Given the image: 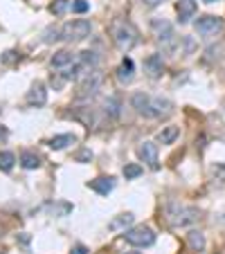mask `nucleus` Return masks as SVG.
<instances>
[{"instance_id":"1","label":"nucleus","mask_w":225,"mask_h":254,"mask_svg":"<svg viewBox=\"0 0 225 254\" xmlns=\"http://www.w3.org/2000/svg\"><path fill=\"white\" fill-rule=\"evenodd\" d=\"M131 106L137 110V115H142L147 119H155L171 112V101L162 99V97H149L144 92H135L131 97Z\"/></svg>"},{"instance_id":"2","label":"nucleus","mask_w":225,"mask_h":254,"mask_svg":"<svg viewBox=\"0 0 225 254\" xmlns=\"http://www.w3.org/2000/svg\"><path fill=\"white\" fill-rule=\"evenodd\" d=\"M167 216L176 227H187V225H194L198 220V209L187 205H178V202H169L167 205Z\"/></svg>"},{"instance_id":"3","label":"nucleus","mask_w":225,"mask_h":254,"mask_svg":"<svg viewBox=\"0 0 225 254\" xmlns=\"http://www.w3.org/2000/svg\"><path fill=\"white\" fill-rule=\"evenodd\" d=\"M112 38H115V43H117V48L122 52H129L137 45V30L126 20H119L112 27Z\"/></svg>"},{"instance_id":"4","label":"nucleus","mask_w":225,"mask_h":254,"mask_svg":"<svg viewBox=\"0 0 225 254\" xmlns=\"http://www.w3.org/2000/svg\"><path fill=\"white\" fill-rule=\"evenodd\" d=\"M90 32H93V25H90V20L77 18V20H70V23L63 25V30H61V38H63V41H68V43H77V41L88 38Z\"/></svg>"},{"instance_id":"5","label":"nucleus","mask_w":225,"mask_h":254,"mask_svg":"<svg viewBox=\"0 0 225 254\" xmlns=\"http://www.w3.org/2000/svg\"><path fill=\"white\" fill-rule=\"evenodd\" d=\"M124 241L135 245V248H151L155 243V232L147 225H140V227H131V230H124Z\"/></svg>"},{"instance_id":"6","label":"nucleus","mask_w":225,"mask_h":254,"mask_svg":"<svg viewBox=\"0 0 225 254\" xmlns=\"http://www.w3.org/2000/svg\"><path fill=\"white\" fill-rule=\"evenodd\" d=\"M151 30L155 34V41L162 45V50H173L176 48V34H173L171 23H167L162 18H155L151 23Z\"/></svg>"},{"instance_id":"7","label":"nucleus","mask_w":225,"mask_h":254,"mask_svg":"<svg viewBox=\"0 0 225 254\" xmlns=\"http://www.w3.org/2000/svg\"><path fill=\"white\" fill-rule=\"evenodd\" d=\"M196 32L203 36H216L223 32V18L219 16H212V14H207V16H201L198 20L194 23Z\"/></svg>"},{"instance_id":"8","label":"nucleus","mask_w":225,"mask_h":254,"mask_svg":"<svg viewBox=\"0 0 225 254\" xmlns=\"http://www.w3.org/2000/svg\"><path fill=\"white\" fill-rule=\"evenodd\" d=\"M137 155L142 160L144 164L151 169V171H158L160 169V160H158V146L153 142H142L140 148H137Z\"/></svg>"},{"instance_id":"9","label":"nucleus","mask_w":225,"mask_h":254,"mask_svg":"<svg viewBox=\"0 0 225 254\" xmlns=\"http://www.w3.org/2000/svg\"><path fill=\"white\" fill-rule=\"evenodd\" d=\"M144 72H147L149 79H160L162 72H165L162 54H149L147 59H144Z\"/></svg>"},{"instance_id":"10","label":"nucleus","mask_w":225,"mask_h":254,"mask_svg":"<svg viewBox=\"0 0 225 254\" xmlns=\"http://www.w3.org/2000/svg\"><path fill=\"white\" fill-rule=\"evenodd\" d=\"M176 12H178V20L180 23H189L191 18L198 12V2L196 0H178L176 2Z\"/></svg>"},{"instance_id":"11","label":"nucleus","mask_w":225,"mask_h":254,"mask_svg":"<svg viewBox=\"0 0 225 254\" xmlns=\"http://www.w3.org/2000/svg\"><path fill=\"white\" fill-rule=\"evenodd\" d=\"M45 101H48V88L43 81H36L27 92V104L30 106H45Z\"/></svg>"},{"instance_id":"12","label":"nucleus","mask_w":225,"mask_h":254,"mask_svg":"<svg viewBox=\"0 0 225 254\" xmlns=\"http://www.w3.org/2000/svg\"><path fill=\"white\" fill-rule=\"evenodd\" d=\"M88 187H90L93 191H97L99 196H108L112 189H115V178H111V176H99V178H95V180H90Z\"/></svg>"},{"instance_id":"13","label":"nucleus","mask_w":225,"mask_h":254,"mask_svg":"<svg viewBox=\"0 0 225 254\" xmlns=\"http://www.w3.org/2000/svg\"><path fill=\"white\" fill-rule=\"evenodd\" d=\"M99 86H101V74H97V72H90L88 79H86V81L81 83V88H79V97H81V99H86V97L95 95L97 90H99Z\"/></svg>"},{"instance_id":"14","label":"nucleus","mask_w":225,"mask_h":254,"mask_svg":"<svg viewBox=\"0 0 225 254\" xmlns=\"http://www.w3.org/2000/svg\"><path fill=\"white\" fill-rule=\"evenodd\" d=\"M75 61H77V56H75L70 50H61V52H56L52 59H50V65H52V68H68V65H72Z\"/></svg>"},{"instance_id":"15","label":"nucleus","mask_w":225,"mask_h":254,"mask_svg":"<svg viewBox=\"0 0 225 254\" xmlns=\"http://www.w3.org/2000/svg\"><path fill=\"white\" fill-rule=\"evenodd\" d=\"M133 72H135V63H133L129 56H124V61H122V63H119V68H117L119 83H129L131 79H133Z\"/></svg>"},{"instance_id":"16","label":"nucleus","mask_w":225,"mask_h":254,"mask_svg":"<svg viewBox=\"0 0 225 254\" xmlns=\"http://www.w3.org/2000/svg\"><path fill=\"white\" fill-rule=\"evenodd\" d=\"M75 142H77V137L72 135V133H65V135H54L48 142V146L52 148V151H61V148L70 146V144H75Z\"/></svg>"},{"instance_id":"17","label":"nucleus","mask_w":225,"mask_h":254,"mask_svg":"<svg viewBox=\"0 0 225 254\" xmlns=\"http://www.w3.org/2000/svg\"><path fill=\"white\" fill-rule=\"evenodd\" d=\"M104 110H106V115L111 119H117L119 112H122V101H119L117 97H108V99L104 101Z\"/></svg>"},{"instance_id":"18","label":"nucleus","mask_w":225,"mask_h":254,"mask_svg":"<svg viewBox=\"0 0 225 254\" xmlns=\"http://www.w3.org/2000/svg\"><path fill=\"white\" fill-rule=\"evenodd\" d=\"M20 166H23V169H38V166H41V158H38V155L36 153H32V151H23V153H20Z\"/></svg>"},{"instance_id":"19","label":"nucleus","mask_w":225,"mask_h":254,"mask_svg":"<svg viewBox=\"0 0 225 254\" xmlns=\"http://www.w3.org/2000/svg\"><path fill=\"white\" fill-rule=\"evenodd\" d=\"M178 133H180L178 126H165V128L160 130V135H158V142L160 144H173V140L178 137Z\"/></svg>"},{"instance_id":"20","label":"nucleus","mask_w":225,"mask_h":254,"mask_svg":"<svg viewBox=\"0 0 225 254\" xmlns=\"http://www.w3.org/2000/svg\"><path fill=\"white\" fill-rule=\"evenodd\" d=\"M133 218H135V216H133V214H119L117 218H112L111 223H108V227H111V230H122V227H129V225H133Z\"/></svg>"},{"instance_id":"21","label":"nucleus","mask_w":225,"mask_h":254,"mask_svg":"<svg viewBox=\"0 0 225 254\" xmlns=\"http://www.w3.org/2000/svg\"><path fill=\"white\" fill-rule=\"evenodd\" d=\"M187 243H189V248L194 250V252H201L203 248H205V236H203L201 232H189L187 234Z\"/></svg>"},{"instance_id":"22","label":"nucleus","mask_w":225,"mask_h":254,"mask_svg":"<svg viewBox=\"0 0 225 254\" xmlns=\"http://www.w3.org/2000/svg\"><path fill=\"white\" fill-rule=\"evenodd\" d=\"M14 162H16V158L12 151H0V171H12Z\"/></svg>"},{"instance_id":"23","label":"nucleus","mask_w":225,"mask_h":254,"mask_svg":"<svg viewBox=\"0 0 225 254\" xmlns=\"http://www.w3.org/2000/svg\"><path fill=\"white\" fill-rule=\"evenodd\" d=\"M68 7H70L68 0H54L52 5H50V12H52L54 16H63V14L68 12Z\"/></svg>"},{"instance_id":"24","label":"nucleus","mask_w":225,"mask_h":254,"mask_svg":"<svg viewBox=\"0 0 225 254\" xmlns=\"http://www.w3.org/2000/svg\"><path fill=\"white\" fill-rule=\"evenodd\" d=\"M142 176V166L140 164H126L124 166V178L126 180H133V178H140Z\"/></svg>"},{"instance_id":"25","label":"nucleus","mask_w":225,"mask_h":254,"mask_svg":"<svg viewBox=\"0 0 225 254\" xmlns=\"http://www.w3.org/2000/svg\"><path fill=\"white\" fill-rule=\"evenodd\" d=\"M72 12H75V14H86V12H88V0H72Z\"/></svg>"},{"instance_id":"26","label":"nucleus","mask_w":225,"mask_h":254,"mask_svg":"<svg viewBox=\"0 0 225 254\" xmlns=\"http://www.w3.org/2000/svg\"><path fill=\"white\" fill-rule=\"evenodd\" d=\"M61 38V32L54 30V27H50V30H45V43H52V41H59Z\"/></svg>"},{"instance_id":"27","label":"nucleus","mask_w":225,"mask_h":254,"mask_svg":"<svg viewBox=\"0 0 225 254\" xmlns=\"http://www.w3.org/2000/svg\"><path fill=\"white\" fill-rule=\"evenodd\" d=\"M75 158H77L79 162H90V160H93V153H90V151H79Z\"/></svg>"},{"instance_id":"28","label":"nucleus","mask_w":225,"mask_h":254,"mask_svg":"<svg viewBox=\"0 0 225 254\" xmlns=\"http://www.w3.org/2000/svg\"><path fill=\"white\" fill-rule=\"evenodd\" d=\"M70 254H88V248H86V245H75Z\"/></svg>"},{"instance_id":"29","label":"nucleus","mask_w":225,"mask_h":254,"mask_svg":"<svg viewBox=\"0 0 225 254\" xmlns=\"http://www.w3.org/2000/svg\"><path fill=\"white\" fill-rule=\"evenodd\" d=\"M147 7H158V5H162V2H167V0H142Z\"/></svg>"},{"instance_id":"30","label":"nucleus","mask_w":225,"mask_h":254,"mask_svg":"<svg viewBox=\"0 0 225 254\" xmlns=\"http://www.w3.org/2000/svg\"><path fill=\"white\" fill-rule=\"evenodd\" d=\"M214 173H223V180H225V166H223V164L214 166Z\"/></svg>"},{"instance_id":"31","label":"nucleus","mask_w":225,"mask_h":254,"mask_svg":"<svg viewBox=\"0 0 225 254\" xmlns=\"http://www.w3.org/2000/svg\"><path fill=\"white\" fill-rule=\"evenodd\" d=\"M5 137H7V128L5 126H0V140H5Z\"/></svg>"},{"instance_id":"32","label":"nucleus","mask_w":225,"mask_h":254,"mask_svg":"<svg viewBox=\"0 0 225 254\" xmlns=\"http://www.w3.org/2000/svg\"><path fill=\"white\" fill-rule=\"evenodd\" d=\"M16 238H20L23 243H30V236H27V234H20V236H16Z\"/></svg>"},{"instance_id":"33","label":"nucleus","mask_w":225,"mask_h":254,"mask_svg":"<svg viewBox=\"0 0 225 254\" xmlns=\"http://www.w3.org/2000/svg\"><path fill=\"white\" fill-rule=\"evenodd\" d=\"M203 2H207V5H212V2H219V0H203Z\"/></svg>"},{"instance_id":"34","label":"nucleus","mask_w":225,"mask_h":254,"mask_svg":"<svg viewBox=\"0 0 225 254\" xmlns=\"http://www.w3.org/2000/svg\"><path fill=\"white\" fill-rule=\"evenodd\" d=\"M129 254H135V252H129Z\"/></svg>"},{"instance_id":"35","label":"nucleus","mask_w":225,"mask_h":254,"mask_svg":"<svg viewBox=\"0 0 225 254\" xmlns=\"http://www.w3.org/2000/svg\"><path fill=\"white\" fill-rule=\"evenodd\" d=\"M0 254H2V252H0Z\"/></svg>"}]
</instances>
